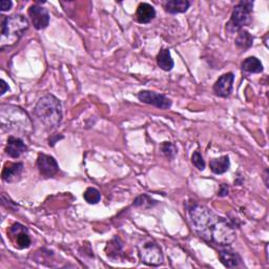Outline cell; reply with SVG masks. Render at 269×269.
<instances>
[{"instance_id": "20", "label": "cell", "mask_w": 269, "mask_h": 269, "mask_svg": "<svg viewBox=\"0 0 269 269\" xmlns=\"http://www.w3.org/2000/svg\"><path fill=\"white\" fill-rule=\"evenodd\" d=\"M122 245L120 243V240L119 238H115L111 242H109L107 246V253L108 257L111 259H117L118 258V253L121 252Z\"/></svg>"}, {"instance_id": "9", "label": "cell", "mask_w": 269, "mask_h": 269, "mask_svg": "<svg viewBox=\"0 0 269 269\" xmlns=\"http://www.w3.org/2000/svg\"><path fill=\"white\" fill-rule=\"evenodd\" d=\"M37 167L39 170L40 175L44 178L54 177L59 172L58 163L55 160V158L46 154L38 155Z\"/></svg>"}, {"instance_id": "5", "label": "cell", "mask_w": 269, "mask_h": 269, "mask_svg": "<svg viewBox=\"0 0 269 269\" xmlns=\"http://www.w3.org/2000/svg\"><path fill=\"white\" fill-rule=\"evenodd\" d=\"M139 256L141 262L148 266H160L164 262L161 247L153 239L145 238L139 243Z\"/></svg>"}, {"instance_id": "10", "label": "cell", "mask_w": 269, "mask_h": 269, "mask_svg": "<svg viewBox=\"0 0 269 269\" xmlns=\"http://www.w3.org/2000/svg\"><path fill=\"white\" fill-rule=\"evenodd\" d=\"M234 81V75L232 73H226L216 81L214 84V93L222 98H227L232 93Z\"/></svg>"}, {"instance_id": "17", "label": "cell", "mask_w": 269, "mask_h": 269, "mask_svg": "<svg viewBox=\"0 0 269 269\" xmlns=\"http://www.w3.org/2000/svg\"><path fill=\"white\" fill-rule=\"evenodd\" d=\"M263 70V64L257 57H248L242 62V72L245 74H260Z\"/></svg>"}, {"instance_id": "1", "label": "cell", "mask_w": 269, "mask_h": 269, "mask_svg": "<svg viewBox=\"0 0 269 269\" xmlns=\"http://www.w3.org/2000/svg\"><path fill=\"white\" fill-rule=\"evenodd\" d=\"M34 114L41 124L48 129H54L62 120L61 102L53 95L43 96L37 102Z\"/></svg>"}, {"instance_id": "21", "label": "cell", "mask_w": 269, "mask_h": 269, "mask_svg": "<svg viewBox=\"0 0 269 269\" xmlns=\"http://www.w3.org/2000/svg\"><path fill=\"white\" fill-rule=\"evenodd\" d=\"M83 198L88 204H97L101 200V193L94 187H88L83 193Z\"/></svg>"}, {"instance_id": "19", "label": "cell", "mask_w": 269, "mask_h": 269, "mask_svg": "<svg viewBox=\"0 0 269 269\" xmlns=\"http://www.w3.org/2000/svg\"><path fill=\"white\" fill-rule=\"evenodd\" d=\"M234 43L238 49L245 51L252 47L253 37L250 35L249 32L245 31V29H241V31L238 33V36L236 37Z\"/></svg>"}, {"instance_id": "23", "label": "cell", "mask_w": 269, "mask_h": 269, "mask_svg": "<svg viewBox=\"0 0 269 269\" xmlns=\"http://www.w3.org/2000/svg\"><path fill=\"white\" fill-rule=\"evenodd\" d=\"M156 203H157L156 201H154L152 198H149L146 195H142L133 201L134 206H141V207H152Z\"/></svg>"}, {"instance_id": "25", "label": "cell", "mask_w": 269, "mask_h": 269, "mask_svg": "<svg viewBox=\"0 0 269 269\" xmlns=\"http://www.w3.org/2000/svg\"><path fill=\"white\" fill-rule=\"evenodd\" d=\"M13 7V3L10 2V0H3L2 4H0V8H2L3 12H7L10 11Z\"/></svg>"}, {"instance_id": "13", "label": "cell", "mask_w": 269, "mask_h": 269, "mask_svg": "<svg viewBox=\"0 0 269 269\" xmlns=\"http://www.w3.org/2000/svg\"><path fill=\"white\" fill-rule=\"evenodd\" d=\"M24 152H26V145L20 138H16L14 136H10L8 138L6 153L10 158L17 159Z\"/></svg>"}, {"instance_id": "15", "label": "cell", "mask_w": 269, "mask_h": 269, "mask_svg": "<svg viewBox=\"0 0 269 269\" xmlns=\"http://www.w3.org/2000/svg\"><path fill=\"white\" fill-rule=\"evenodd\" d=\"M209 167L216 175L225 174L230 167V160L228 156H222L220 158L213 159L209 162Z\"/></svg>"}, {"instance_id": "28", "label": "cell", "mask_w": 269, "mask_h": 269, "mask_svg": "<svg viewBox=\"0 0 269 269\" xmlns=\"http://www.w3.org/2000/svg\"><path fill=\"white\" fill-rule=\"evenodd\" d=\"M0 83H2L0 85H2V96H3L7 93V91H9V85L7 84V82L4 79L0 81Z\"/></svg>"}, {"instance_id": "4", "label": "cell", "mask_w": 269, "mask_h": 269, "mask_svg": "<svg viewBox=\"0 0 269 269\" xmlns=\"http://www.w3.org/2000/svg\"><path fill=\"white\" fill-rule=\"evenodd\" d=\"M252 2L243 0L239 3L232 11L229 22L226 24V32H240L244 26L250 24L252 21Z\"/></svg>"}, {"instance_id": "16", "label": "cell", "mask_w": 269, "mask_h": 269, "mask_svg": "<svg viewBox=\"0 0 269 269\" xmlns=\"http://www.w3.org/2000/svg\"><path fill=\"white\" fill-rule=\"evenodd\" d=\"M157 64L161 70L165 71V72H170L173 70L175 62H174V59L171 55L170 50L162 49L159 52L157 56Z\"/></svg>"}, {"instance_id": "6", "label": "cell", "mask_w": 269, "mask_h": 269, "mask_svg": "<svg viewBox=\"0 0 269 269\" xmlns=\"http://www.w3.org/2000/svg\"><path fill=\"white\" fill-rule=\"evenodd\" d=\"M8 237L14 246L18 249H25L31 246V237L25 226L20 223H14L8 229Z\"/></svg>"}, {"instance_id": "8", "label": "cell", "mask_w": 269, "mask_h": 269, "mask_svg": "<svg viewBox=\"0 0 269 269\" xmlns=\"http://www.w3.org/2000/svg\"><path fill=\"white\" fill-rule=\"evenodd\" d=\"M28 17L31 19L36 29H43L48 27L50 23V14L47 9L38 5H33L28 9Z\"/></svg>"}, {"instance_id": "18", "label": "cell", "mask_w": 269, "mask_h": 269, "mask_svg": "<svg viewBox=\"0 0 269 269\" xmlns=\"http://www.w3.org/2000/svg\"><path fill=\"white\" fill-rule=\"evenodd\" d=\"M190 7V3L187 0H171L164 5V9L170 14L185 13Z\"/></svg>"}, {"instance_id": "27", "label": "cell", "mask_w": 269, "mask_h": 269, "mask_svg": "<svg viewBox=\"0 0 269 269\" xmlns=\"http://www.w3.org/2000/svg\"><path fill=\"white\" fill-rule=\"evenodd\" d=\"M62 138H63V136H59V134H56V137H55V136H51V138H50V140H49V142H50V146H54V145L57 143L58 140H60V139H62Z\"/></svg>"}, {"instance_id": "2", "label": "cell", "mask_w": 269, "mask_h": 269, "mask_svg": "<svg viewBox=\"0 0 269 269\" xmlns=\"http://www.w3.org/2000/svg\"><path fill=\"white\" fill-rule=\"evenodd\" d=\"M27 19L20 14L4 16L2 21V49L16 44L28 28Z\"/></svg>"}, {"instance_id": "26", "label": "cell", "mask_w": 269, "mask_h": 269, "mask_svg": "<svg viewBox=\"0 0 269 269\" xmlns=\"http://www.w3.org/2000/svg\"><path fill=\"white\" fill-rule=\"evenodd\" d=\"M228 195V186L226 184H221L220 189L218 191L219 197H225Z\"/></svg>"}, {"instance_id": "7", "label": "cell", "mask_w": 269, "mask_h": 269, "mask_svg": "<svg viewBox=\"0 0 269 269\" xmlns=\"http://www.w3.org/2000/svg\"><path fill=\"white\" fill-rule=\"evenodd\" d=\"M138 99L145 104H149L160 110H169L172 107V100L170 98L152 91H141L138 94Z\"/></svg>"}, {"instance_id": "12", "label": "cell", "mask_w": 269, "mask_h": 269, "mask_svg": "<svg viewBox=\"0 0 269 269\" xmlns=\"http://www.w3.org/2000/svg\"><path fill=\"white\" fill-rule=\"evenodd\" d=\"M223 248L219 250V257L221 262L228 268H236L241 263V258L238 253L227 246H222Z\"/></svg>"}, {"instance_id": "3", "label": "cell", "mask_w": 269, "mask_h": 269, "mask_svg": "<svg viewBox=\"0 0 269 269\" xmlns=\"http://www.w3.org/2000/svg\"><path fill=\"white\" fill-rule=\"evenodd\" d=\"M188 213L193 229H195V231L203 240L207 242L209 231H211L219 216L214 214L211 209L207 208L206 206L200 205L198 203L191 204L188 208Z\"/></svg>"}, {"instance_id": "24", "label": "cell", "mask_w": 269, "mask_h": 269, "mask_svg": "<svg viewBox=\"0 0 269 269\" xmlns=\"http://www.w3.org/2000/svg\"><path fill=\"white\" fill-rule=\"evenodd\" d=\"M191 162L199 171H203L205 169V161H204L202 155L198 151H196L195 153L192 154Z\"/></svg>"}, {"instance_id": "11", "label": "cell", "mask_w": 269, "mask_h": 269, "mask_svg": "<svg viewBox=\"0 0 269 269\" xmlns=\"http://www.w3.org/2000/svg\"><path fill=\"white\" fill-rule=\"evenodd\" d=\"M23 172V163H6L3 170V180L8 183L16 182Z\"/></svg>"}, {"instance_id": "14", "label": "cell", "mask_w": 269, "mask_h": 269, "mask_svg": "<svg viewBox=\"0 0 269 269\" xmlns=\"http://www.w3.org/2000/svg\"><path fill=\"white\" fill-rule=\"evenodd\" d=\"M156 17V10L153 6L146 3H142L138 6L136 12V18L137 21L141 24L149 23Z\"/></svg>"}, {"instance_id": "22", "label": "cell", "mask_w": 269, "mask_h": 269, "mask_svg": "<svg viewBox=\"0 0 269 269\" xmlns=\"http://www.w3.org/2000/svg\"><path fill=\"white\" fill-rule=\"evenodd\" d=\"M160 151L167 159H174L177 154V148L172 142H163L160 145Z\"/></svg>"}]
</instances>
